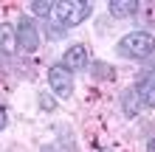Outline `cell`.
<instances>
[{
	"instance_id": "obj_1",
	"label": "cell",
	"mask_w": 155,
	"mask_h": 152,
	"mask_svg": "<svg viewBox=\"0 0 155 152\" xmlns=\"http://www.w3.org/2000/svg\"><path fill=\"white\" fill-rule=\"evenodd\" d=\"M90 11H93V3H87V0H59V3H54L51 20L57 23V28H74L82 20H87Z\"/></svg>"
},
{
	"instance_id": "obj_2",
	"label": "cell",
	"mask_w": 155,
	"mask_h": 152,
	"mask_svg": "<svg viewBox=\"0 0 155 152\" xmlns=\"http://www.w3.org/2000/svg\"><path fill=\"white\" fill-rule=\"evenodd\" d=\"M118 57H127V59H144L155 51V37L150 31H130L118 40Z\"/></svg>"
},
{
	"instance_id": "obj_3",
	"label": "cell",
	"mask_w": 155,
	"mask_h": 152,
	"mask_svg": "<svg viewBox=\"0 0 155 152\" xmlns=\"http://www.w3.org/2000/svg\"><path fill=\"white\" fill-rule=\"evenodd\" d=\"M14 42H17V48H20L23 53H34L40 48V31H37V25H34L31 17H20L17 20V28H14Z\"/></svg>"
},
{
	"instance_id": "obj_4",
	"label": "cell",
	"mask_w": 155,
	"mask_h": 152,
	"mask_svg": "<svg viewBox=\"0 0 155 152\" xmlns=\"http://www.w3.org/2000/svg\"><path fill=\"white\" fill-rule=\"evenodd\" d=\"M48 85H51V90L57 93L59 99H71V93H74V76L62 65L48 68Z\"/></svg>"
},
{
	"instance_id": "obj_5",
	"label": "cell",
	"mask_w": 155,
	"mask_h": 152,
	"mask_svg": "<svg viewBox=\"0 0 155 152\" xmlns=\"http://www.w3.org/2000/svg\"><path fill=\"white\" fill-rule=\"evenodd\" d=\"M62 68L65 70H82V68H87V48L85 45H71L65 53H62Z\"/></svg>"
},
{
	"instance_id": "obj_6",
	"label": "cell",
	"mask_w": 155,
	"mask_h": 152,
	"mask_svg": "<svg viewBox=\"0 0 155 152\" xmlns=\"http://www.w3.org/2000/svg\"><path fill=\"white\" fill-rule=\"evenodd\" d=\"M133 90L138 93V99H141L144 107H155V73H147Z\"/></svg>"
},
{
	"instance_id": "obj_7",
	"label": "cell",
	"mask_w": 155,
	"mask_h": 152,
	"mask_svg": "<svg viewBox=\"0 0 155 152\" xmlns=\"http://www.w3.org/2000/svg\"><path fill=\"white\" fill-rule=\"evenodd\" d=\"M107 8H110L113 17L124 20V17H133L135 11H138V3H135V0H110V3H107Z\"/></svg>"
},
{
	"instance_id": "obj_8",
	"label": "cell",
	"mask_w": 155,
	"mask_h": 152,
	"mask_svg": "<svg viewBox=\"0 0 155 152\" xmlns=\"http://www.w3.org/2000/svg\"><path fill=\"white\" fill-rule=\"evenodd\" d=\"M14 48H17V42H14V28L0 25V57H8Z\"/></svg>"
},
{
	"instance_id": "obj_9",
	"label": "cell",
	"mask_w": 155,
	"mask_h": 152,
	"mask_svg": "<svg viewBox=\"0 0 155 152\" xmlns=\"http://www.w3.org/2000/svg\"><path fill=\"white\" fill-rule=\"evenodd\" d=\"M121 104H124V113H127V115H138V110L144 107V104H141V99H138V93H135L133 87H130V90L124 93Z\"/></svg>"
},
{
	"instance_id": "obj_10",
	"label": "cell",
	"mask_w": 155,
	"mask_h": 152,
	"mask_svg": "<svg viewBox=\"0 0 155 152\" xmlns=\"http://www.w3.org/2000/svg\"><path fill=\"white\" fill-rule=\"evenodd\" d=\"M28 8H31V11L37 14V17H51L54 3H51V0H31V3H28Z\"/></svg>"
},
{
	"instance_id": "obj_11",
	"label": "cell",
	"mask_w": 155,
	"mask_h": 152,
	"mask_svg": "<svg viewBox=\"0 0 155 152\" xmlns=\"http://www.w3.org/2000/svg\"><path fill=\"white\" fill-rule=\"evenodd\" d=\"M93 76H99V79H110L113 70H110V65H104V62H93Z\"/></svg>"
},
{
	"instance_id": "obj_12",
	"label": "cell",
	"mask_w": 155,
	"mask_h": 152,
	"mask_svg": "<svg viewBox=\"0 0 155 152\" xmlns=\"http://www.w3.org/2000/svg\"><path fill=\"white\" fill-rule=\"evenodd\" d=\"M40 107H45V110H54V102H51V96H48V93H42V96H40Z\"/></svg>"
},
{
	"instance_id": "obj_13",
	"label": "cell",
	"mask_w": 155,
	"mask_h": 152,
	"mask_svg": "<svg viewBox=\"0 0 155 152\" xmlns=\"http://www.w3.org/2000/svg\"><path fill=\"white\" fill-rule=\"evenodd\" d=\"M6 121H8V115H6V110L0 107V132H3V127H6Z\"/></svg>"
},
{
	"instance_id": "obj_14",
	"label": "cell",
	"mask_w": 155,
	"mask_h": 152,
	"mask_svg": "<svg viewBox=\"0 0 155 152\" xmlns=\"http://www.w3.org/2000/svg\"><path fill=\"white\" fill-rule=\"evenodd\" d=\"M147 152H155V138H150V144H147Z\"/></svg>"
},
{
	"instance_id": "obj_15",
	"label": "cell",
	"mask_w": 155,
	"mask_h": 152,
	"mask_svg": "<svg viewBox=\"0 0 155 152\" xmlns=\"http://www.w3.org/2000/svg\"><path fill=\"white\" fill-rule=\"evenodd\" d=\"M42 152H57V149H42Z\"/></svg>"
}]
</instances>
